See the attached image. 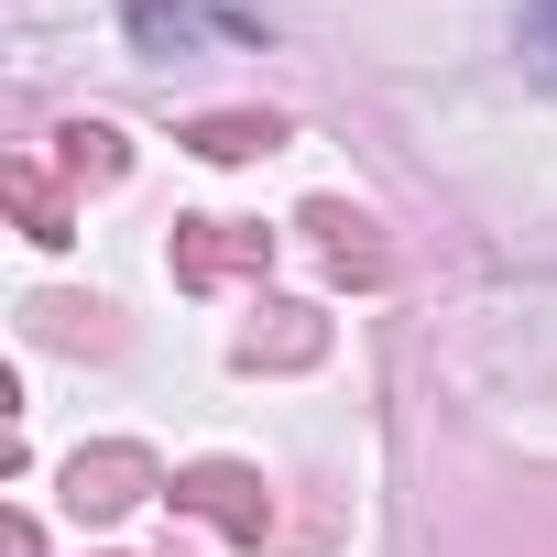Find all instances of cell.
Listing matches in <instances>:
<instances>
[{
	"label": "cell",
	"mask_w": 557,
	"mask_h": 557,
	"mask_svg": "<svg viewBox=\"0 0 557 557\" xmlns=\"http://www.w3.org/2000/svg\"><path fill=\"white\" fill-rule=\"evenodd\" d=\"M524 45H535V55L557 66V0H524Z\"/></svg>",
	"instance_id": "obj_1"
}]
</instances>
